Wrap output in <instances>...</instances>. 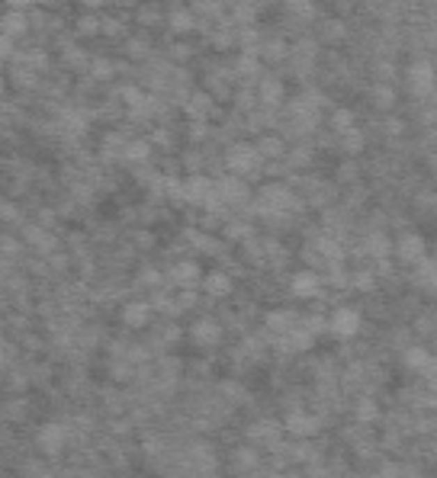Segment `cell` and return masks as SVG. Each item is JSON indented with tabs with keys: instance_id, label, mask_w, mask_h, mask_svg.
Masks as SVG:
<instances>
[{
	"instance_id": "obj_1",
	"label": "cell",
	"mask_w": 437,
	"mask_h": 478,
	"mask_svg": "<svg viewBox=\"0 0 437 478\" xmlns=\"http://www.w3.org/2000/svg\"><path fill=\"white\" fill-rule=\"evenodd\" d=\"M257 209L267 218H283V215H293V212L303 209V199H299L293 190H286L283 183H270V186H264L261 196H257Z\"/></svg>"
},
{
	"instance_id": "obj_2",
	"label": "cell",
	"mask_w": 437,
	"mask_h": 478,
	"mask_svg": "<svg viewBox=\"0 0 437 478\" xmlns=\"http://www.w3.org/2000/svg\"><path fill=\"white\" fill-rule=\"evenodd\" d=\"M261 160L264 154L257 151V145H248V142H238L225 151V167L235 176H251L254 170L261 167Z\"/></svg>"
},
{
	"instance_id": "obj_3",
	"label": "cell",
	"mask_w": 437,
	"mask_h": 478,
	"mask_svg": "<svg viewBox=\"0 0 437 478\" xmlns=\"http://www.w3.org/2000/svg\"><path fill=\"white\" fill-rule=\"evenodd\" d=\"M218 186V199H222V206H232V209H244L248 202H251V190H248V183H244L241 176H222V180H216Z\"/></svg>"
},
{
	"instance_id": "obj_4",
	"label": "cell",
	"mask_w": 437,
	"mask_h": 478,
	"mask_svg": "<svg viewBox=\"0 0 437 478\" xmlns=\"http://www.w3.org/2000/svg\"><path fill=\"white\" fill-rule=\"evenodd\" d=\"M395 257H399L405 267H418L421 261H428V257H424V241H421L415 231H402L399 241H395Z\"/></svg>"
},
{
	"instance_id": "obj_5",
	"label": "cell",
	"mask_w": 437,
	"mask_h": 478,
	"mask_svg": "<svg viewBox=\"0 0 437 478\" xmlns=\"http://www.w3.org/2000/svg\"><path fill=\"white\" fill-rule=\"evenodd\" d=\"M328 331L337 337V340H351L357 331H360V315L353 308H335V315L328 318Z\"/></svg>"
},
{
	"instance_id": "obj_6",
	"label": "cell",
	"mask_w": 437,
	"mask_h": 478,
	"mask_svg": "<svg viewBox=\"0 0 437 478\" xmlns=\"http://www.w3.org/2000/svg\"><path fill=\"white\" fill-rule=\"evenodd\" d=\"M168 279L177 289H196V286H202V270L196 261H177L168 270Z\"/></svg>"
},
{
	"instance_id": "obj_7",
	"label": "cell",
	"mask_w": 437,
	"mask_h": 478,
	"mask_svg": "<svg viewBox=\"0 0 437 478\" xmlns=\"http://www.w3.org/2000/svg\"><path fill=\"white\" fill-rule=\"evenodd\" d=\"M434 84H437V74H434V67H431V61H415L408 67V90L415 97H428L434 90Z\"/></svg>"
},
{
	"instance_id": "obj_8",
	"label": "cell",
	"mask_w": 437,
	"mask_h": 478,
	"mask_svg": "<svg viewBox=\"0 0 437 478\" xmlns=\"http://www.w3.org/2000/svg\"><path fill=\"white\" fill-rule=\"evenodd\" d=\"M35 443H39V450H42L45 456H58L61 450H65V443H67V434H65L61 424H45V427H39Z\"/></svg>"
},
{
	"instance_id": "obj_9",
	"label": "cell",
	"mask_w": 437,
	"mask_h": 478,
	"mask_svg": "<svg viewBox=\"0 0 437 478\" xmlns=\"http://www.w3.org/2000/svg\"><path fill=\"white\" fill-rule=\"evenodd\" d=\"M289 292L296 299H315L321 292V277L315 270H303V273H296L293 283H289Z\"/></svg>"
},
{
	"instance_id": "obj_10",
	"label": "cell",
	"mask_w": 437,
	"mask_h": 478,
	"mask_svg": "<svg viewBox=\"0 0 437 478\" xmlns=\"http://www.w3.org/2000/svg\"><path fill=\"white\" fill-rule=\"evenodd\" d=\"M190 337H193L196 347H216L222 340V327H218L216 318H200L190 327Z\"/></svg>"
},
{
	"instance_id": "obj_11",
	"label": "cell",
	"mask_w": 437,
	"mask_h": 478,
	"mask_svg": "<svg viewBox=\"0 0 437 478\" xmlns=\"http://www.w3.org/2000/svg\"><path fill=\"white\" fill-rule=\"evenodd\" d=\"M184 109H186V116L193 119V122H206V119L212 116V93H206V90H196V93H190L186 97V103H184Z\"/></svg>"
},
{
	"instance_id": "obj_12",
	"label": "cell",
	"mask_w": 437,
	"mask_h": 478,
	"mask_svg": "<svg viewBox=\"0 0 437 478\" xmlns=\"http://www.w3.org/2000/svg\"><path fill=\"white\" fill-rule=\"evenodd\" d=\"M286 430L293 436H299V440H305V436H315V430H319V418L309 411H289V418H286Z\"/></svg>"
},
{
	"instance_id": "obj_13",
	"label": "cell",
	"mask_w": 437,
	"mask_h": 478,
	"mask_svg": "<svg viewBox=\"0 0 437 478\" xmlns=\"http://www.w3.org/2000/svg\"><path fill=\"white\" fill-rule=\"evenodd\" d=\"M202 289H206V295H212V299H225V295H232V277L222 273V270H212V273L202 277Z\"/></svg>"
},
{
	"instance_id": "obj_14",
	"label": "cell",
	"mask_w": 437,
	"mask_h": 478,
	"mask_svg": "<svg viewBox=\"0 0 437 478\" xmlns=\"http://www.w3.org/2000/svg\"><path fill=\"white\" fill-rule=\"evenodd\" d=\"M363 247H367V254H370L373 261H386L389 251H395L392 241L386 238V231H370V235H367V241H363Z\"/></svg>"
},
{
	"instance_id": "obj_15",
	"label": "cell",
	"mask_w": 437,
	"mask_h": 478,
	"mask_svg": "<svg viewBox=\"0 0 437 478\" xmlns=\"http://www.w3.org/2000/svg\"><path fill=\"white\" fill-rule=\"evenodd\" d=\"M296 324H299V318H296L293 311H270L267 315V334H273V337H283L286 331H293Z\"/></svg>"
},
{
	"instance_id": "obj_16",
	"label": "cell",
	"mask_w": 437,
	"mask_h": 478,
	"mask_svg": "<svg viewBox=\"0 0 437 478\" xmlns=\"http://www.w3.org/2000/svg\"><path fill=\"white\" fill-rule=\"evenodd\" d=\"M283 100V84H280L277 77H264L261 84H257V103L264 106H277Z\"/></svg>"
},
{
	"instance_id": "obj_17",
	"label": "cell",
	"mask_w": 437,
	"mask_h": 478,
	"mask_svg": "<svg viewBox=\"0 0 437 478\" xmlns=\"http://www.w3.org/2000/svg\"><path fill=\"white\" fill-rule=\"evenodd\" d=\"M26 241L33 244L39 254H51L55 247H58V241L51 238V231H45V228H39V225H29V228H26Z\"/></svg>"
},
{
	"instance_id": "obj_18",
	"label": "cell",
	"mask_w": 437,
	"mask_h": 478,
	"mask_svg": "<svg viewBox=\"0 0 437 478\" xmlns=\"http://www.w3.org/2000/svg\"><path fill=\"white\" fill-rule=\"evenodd\" d=\"M29 33V19H26L23 10H10L7 17H3V35L10 39H19V35Z\"/></svg>"
},
{
	"instance_id": "obj_19",
	"label": "cell",
	"mask_w": 437,
	"mask_h": 478,
	"mask_svg": "<svg viewBox=\"0 0 437 478\" xmlns=\"http://www.w3.org/2000/svg\"><path fill=\"white\" fill-rule=\"evenodd\" d=\"M148 318H152V308L145 302H129L126 308H122V321H126L129 327H145Z\"/></svg>"
},
{
	"instance_id": "obj_20",
	"label": "cell",
	"mask_w": 437,
	"mask_h": 478,
	"mask_svg": "<svg viewBox=\"0 0 437 478\" xmlns=\"http://www.w3.org/2000/svg\"><path fill=\"white\" fill-rule=\"evenodd\" d=\"M431 360H434V356H431L424 347H408V350H405V366L415 372H424L431 366Z\"/></svg>"
},
{
	"instance_id": "obj_21",
	"label": "cell",
	"mask_w": 437,
	"mask_h": 478,
	"mask_svg": "<svg viewBox=\"0 0 437 478\" xmlns=\"http://www.w3.org/2000/svg\"><path fill=\"white\" fill-rule=\"evenodd\" d=\"M148 158H152V145L148 142H129L126 151H122V160H126V164H145Z\"/></svg>"
},
{
	"instance_id": "obj_22",
	"label": "cell",
	"mask_w": 437,
	"mask_h": 478,
	"mask_svg": "<svg viewBox=\"0 0 437 478\" xmlns=\"http://www.w3.org/2000/svg\"><path fill=\"white\" fill-rule=\"evenodd\" d=\"M257 151H261L267 160H280V158H286V145H283V138L267 135V138H261V142H257Z\"/></svg>"
},
{
	"instance_id": "obj_23",
	"label": "cell",
	"mask_w": 437,
	"mask_h": 478,
	"mask_svg": "<svg viewBox=\"0 0 437 478\" xmlns=\"http://www.w3.org/2000/svg\"><path fill=\"white\" fill-rule=\"evenodd\" d=\"M225 238L228 241H235V244H244V241H251L254 238V228L248 225V222H241V218H235V222H228L225 225Z\"/></svg>"
},
{
	"instance_id": "obj_24",
	"label": "cell",
	"mask_w": 437,
	"mask_h": 478,
	"mask_svg": "<svg viewBox=\"0 0 437 478\" xmlns=\"http://www.w3.org/2000/svg\"><path fill=\"white\" fill-rule=\"evenodd\" d=\"M353 418L360 420V424H373V420L379 418V408L373 398H360V402L353 404Z\"/></svg>"
},
{
	"instance_id": "obj_25",
	"label": "cell",
	"mask_w": 437,
	"mask_h": 478,
	"mask_svg": "<svg viewBox=\"0 0 437 478\" xmlns=\"http://www.w3.org/2000/svg\"><path fill=\"white\" fill-rule=\"evenodd\" d=\"M193 26H196V17L190 10H174V13H170V29H174V33L184 35V33H190Z\"/></svg>"
},
{
	"instance_id": "obj_26",
	"label": "cell",
	"mask_w": 437,
	"mask_h": 478,
	"mask_svg": "<svg viewBox=\"0 0 437 478\" xmlns=\"http://www.w3.org/2000/svg\"><path fill=\"white\" fill-rule=\"evenodd\" d=\"M257 462H261L257 450H238L235 453V472H254L257 469Z\"/></svg>"
},
{
	"instance_id": "obj_27",
	"label": "cell",
	"mask_w": 437,
	"mask_h": 478,
	"mask_svg": "<svg viewBox=\"0 0 437 478\" xmlns=\"http://www.w3.org/2000/svg\"><path fill=\"white\" fill-rule=\"evenodd\" d=\"M74 33L77 35H100L103 33V19H97V17H90V13H87V17L77 19Z\"/></svg>"
},
{
	"instance_id": "obj_28",
	"label": "cell",
	"mask_w": 437,
	"mask_h": 478,
	"mask_svg": "<svg viewBox=\"0 0 437 478\" xmlns=\"http://www.w3.org/2000/svg\"><path fill=\"white\" fill-rule=\"evenodd\" d=\"M251 440H254V443L277 446V427H273V424H261V427H251Z\"/></svg>"
},
{
	"instance_id": "obj_29",
	"label": "cell",
	"mask_w": 437,
	"mask_h": 478,
	"mask_svg": "<svg viewBox=\"0 0 437 478\" xmlns=\"http://www.w3.org/2000/svg\"><path fill=\"white\" fill-rule=\"evenodd\" d=\"M190 241L196 244V251H200V254H212V257H216V254L222 251V247H218V241H216V238H209V235H200V231H193V235H190Z\"/></svg>"
},
{
	"instance_id": "obj_30",
	"label": "cell",
	"mask_w": 437,
	"mask_h": 478,
	"mask_svg": "<svg viewBox=\"0 0 437 478\" xmlns=\"http://www.w3.org/2000/svg\"><path fill=\"white\" fill-rule=\"evenodd\" d=\"M331 126H335L337 135H344L353 129V113L351 109H335V116H331Z\"/></svg>"
},
{
	"instance_id": "obj_31",
	"label": "cell",
	"mask_w": 437,
	"mask_h": 478,
	"mask_svg": "<svg viewBox=\"0 0 437 478\" xmlns=\"http://www.w3.org/2000/svg\"><path fill=\"white\" fill-rule=\"evenodd\" d=\"M341 148H344L347 154H357L363 148V135L357 132V129H351V132H344L341 135Z\"/></svg>"
},
{
	"instance_id": "obj_32",
	"label": "cell",
	"mask_w": 437,
	"mask_h": 478,
	"mask_svg": "<svg viewBox=\"0 0 437 478\" xmlns=\"http://www.w3.org/2000/svg\"><path fill=\"white\" fill-rule=\"evenodd\" d=\"M418 267H421V283L428 286V289H437V263L421 261Z\"/></svg>"
},
{
	"instance_id": "obj_33",
	"label": "cell",
	"mask_w": 437,
	"mask_h": 478,
	"mask_svg": "<svg viewBox=\"0 0 437 478\" xmlns=\"http://www.w3.org/2000/svg\"><path fill=\"white\" fill-rule=\"evenodd\" d=\"M321 35H325L328 42H337V39H344V23H337V19H328L325 29H321Z\"/></svg>"
},
{
	"instance_id": "obj_34",
	"label": "cell",
	"mask_w": 437,
	"mask_h": 478,
	"mask_svg": "<svg viewBox=\"0 0 437 478\" xmlns=\"http://www.w3.org/2000/svg\"><path fill=\"white\" fill-rule=\"evenodd\" d=\"M373 100H376V106H379V109H389V106H392L395 97H392V90H389V87L379 84L376 90H373Z\"/></svg>"
},
{
	"instance_id": "obj_35",
	"label": "cell",
	"mask_w": 437,
	"mask_h": 478,
	"mask_svg": "<svg viewBox=\"0 0 437 478\" xmlns=\"http://www.w3.org/2000/svg\"><path fill=\"white\" fill-rule=\"evenodd\" d=\"M312 158V151L309 148H305V145H299V148H293V151H289V164H293V167H299V164H305V160Z\"/></svg>"
},
{
	"instance_id": "obj_36",
	"label": "cell",
	"mask_w": 437,
	"mask_h": 478,
	"mask_svg": "<svg viewBox=\"0 0 437 478\" xmlns=\"http://www.w3.org/2000/svg\"><path fill=\"white\" fill-rule=\"evenodd\" d=\"M138 279H142L138 286H145V289H158V286H161V273H158V270H145Z\"/></svg>"
},
{
	"instance_id": "obj_37",
	"label": "cell",
	"mask_w": 437,
	"mask_h": 478,
	"mask_svg": "<svg viewBox=\"0 0 437 478\" xmlns=\"http://www.w3.org/2000/svg\"><path fill=\"white\" fill-rule=\"evenodd\" d=\"M129 55H132V58H145V55H148V45H145L142 39H132V42H129Z\"/></svg>"
},
{
	"instance_id": "obj_38",
	"label": "cell",
	"mask_w": 437,
	"mask_h": 478,
	"mask_svg": "<svg viewBox=\"0 0 437 478\" xmlns=\"http://www.w3.org/2000/svg\"><path fill=\"white\" fill-rule=\"evenodd\" d=\"M26 411V402H10L7 404V420H19Z\"/></svg>"
},
{
	"instance_id": "obj_39",
	"label": "cell",
	"mask_w": 437,
	"mask_h": 478,
	"mask_svg": "<svg viewBox=\"0 0 437 478\" xmlns=\"http://www.w3.org/2000/svg\"><path fill=\"white\" fill-rule=\"evenodd\" d=\"M353 286H357V289H363V292H370V289H373V277H370V273H357V277H353Z\"/></svg>"
},
{
	"instance_id": "obj_40",
	"label": "cell",
	"mask_w": 437,
	"mask_h": 478,
	"mask_svg": "<svg viewBox=\"0 0 437 478\" xmlns=\"http://www.w3.org/2000/svg\"><path fill=\"white\" fill-rule=\"evenodd\" d=\"M283 55H286V45H280V42H270V45H267V58H270V61L283 58Z\"/></svg>"
},
{
	"instance_id": "obj_41",
	"label": "cell",
	"mask_w": 437,
	"mask_h": 478,
	"mask_svg": "<svg viewBox=\"0 0 437 478\" xmlns=\"http://www.w3.org/2000/svg\"><path fill=\"white\" fill-rule=\"evenodd\" d=\"M0 215H3V222H17V206H13V202H3V206H0Z\"/></svg>"
},
{
	"instance_id": "obj_42",
	"label": "cell",
	"mask_w": 437,
	"mask_h": 478,
	"mask_svg": "<svg viewBox=\"0 0 437 478\" xmlns=\"http://www.w3.org/2000/svg\"><path fill=\"white\" fill-rule=\"evenodd\" d=\"M0 55H3V58H13V39H10V35L0 39Z\"/></svg>"
},
{
	"instance_id": "obj_43",
	"label": "cell",
	"mask_w": 437,
	"mask_h": 478,
	"mask_svg": "<svg viewBox=\"0 0 437 478\" xmlns=\"http://www.w3.org/2000/svg\"><path fill=\"white\" fill-rule=\"evenodd\" d=\"M90 71H93V77H106L109 74V61H93V65H90Z\"/></svg>"
},
{
	"instance_id": "obj_44",
	"label": "cell",
	"mask_w": 437,
	"mask_h": 478,
	"mask_svg": "<svg viewBox=\"0 0 437 478\" xmlns=\"http://www.w3.org/2000/svg\"><path fill=\"white\" fill-rule=\"evenodd\" d=\"M35 0H7V7L10 10H26V7H33Z\"/></svg>"
},
{
	"instance_id": "obj_45",
	"label": "cell",
	"mask_w": 437,
	"mask_h": 478,
	"mask_svg": "<svg viewBox=\"0 0 437 478\" xmlns=\"http://www.w3.org/2000/svg\"><path fill=\"white\" fill-rule=\"evenodd\" d=\"M353 174H357V170H353V164H344V167H341V180H344V183H351Z\"/></svg>"
},
{
	"instance_id": "obj_46",
	"label": "cell",
	"mask_w": 437,
	"mask_h": 478,
	"mask_svg": "<svg viewBox=\"0 0 437 478\" xmlns=\"http://www.w3.org/2000/svg\"><path fill=\"white\" fill-rule=\"evenodd\" d=\"M399 132H402V122H395L392 119V122H389V135H399Z\"/></svg>"
},
{
	"instance_id": "obj_47",
	"label": "cell",
	"mask_w": 437,
	"mask_h": 478,
	"mask_svg": "<svg viewBox=\"0 0 437 478\" xmlns=\"http://www.w3.org/2000/svg\"><path fill=\"white\" fill-rule=\"evenodd\" d=\"M87 7H103V3H106V0H84Z\"/></svg>"
},
{
	"instance_id": "obj_48",
	"label": "cell",
	"mask_w": 437,
	"mask_h": 478,
	"mask_svg": "<svg viewBox=\"0 0 437 478\" xmlns=\"http://www.w3.org/2000/svg\"><path fill=\"white\" fill-rule=\"evenodd\" d=\"M232 3H235V0H232Z\"/></svg>"
}]
</instances>
